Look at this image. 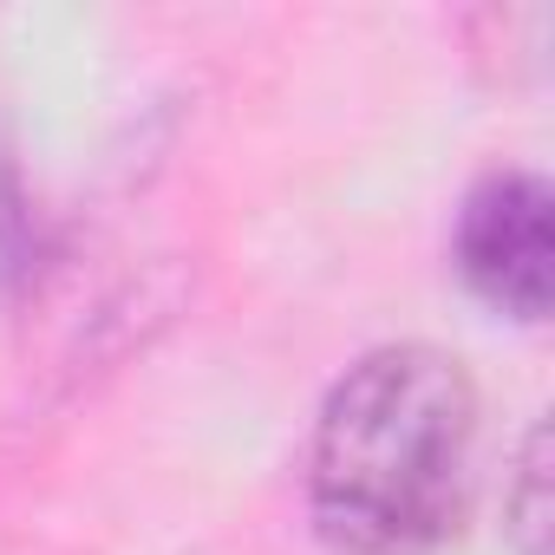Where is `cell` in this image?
<instances>
[{
	"instance_id": "obj_1",
	"label": "cell",
	"mask_w": 555,
	"mask_h": 555,
	"mask_svg": "<svg viewBox=\"0 0 555 555\" xmlns=\"http://www.w3.org/2000/svg\"><path fill=\"white\" fill-rule=\"evenodd\" d=\"M477 477V386L457 353L392 340L360 353L308 444V509L340 555H431Z\"/></svg>"
},
{
	"instance_id": "obj_2",
	"label": "cell",
	"mask_w": 555,
	"mask_h": 555,
	"mask_svg": "<svg viewBox=\"0 0 555 555\" xmlns=\"http://www.w3.org/2000/svg\"><path fill=\"white\" fill-rule=\"evenodd\" d=\"M457 274L464 288L509 314V321H542L555 261H548V183L529 170H490L464 209H457Z\"/></svg>"
},
{
	"instance_id": "obj_3",
	"label": "cell",
	"mask_w": 555,
	"mask_h": 555,
	"mask_svg": "<svg viewBox=\"0 0 555 555\" xmlns=\"http://www.w3.org/2000/svg\"><path fill=\"white\" fill-rule=\"evenodd\" d=\"M503 516H509L516 555H548V431L542 425H529V438H522V457H516V483L503 496Z\"/></svg>"
}]
</instances>
